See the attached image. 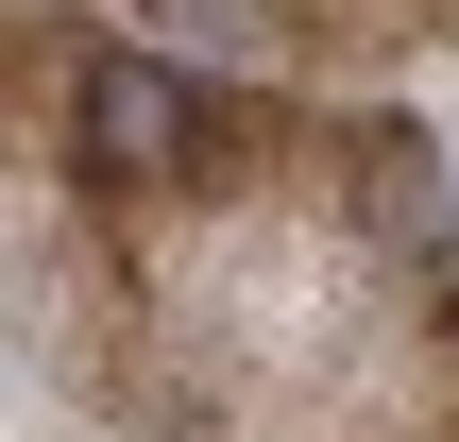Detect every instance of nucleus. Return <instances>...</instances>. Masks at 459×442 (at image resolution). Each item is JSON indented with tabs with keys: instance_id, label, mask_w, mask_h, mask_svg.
<instances>
[{
	"instance_id": "f257e3e1",
	"label": "nucleus",
	"mask_w": 459,
	"mask_h": 442,
	"mask_svg": "<svg viewBox=\"0 0 459 442\" xmlns=\"http://www.w3.org/2000/svg\"><path fill=\"white\" fill-rule=\"evenodd\" d=\"M85 153H102V170H187V153H204V85L153 68V51H102V68H85Z\"/></svg>"
}]
</instances>
